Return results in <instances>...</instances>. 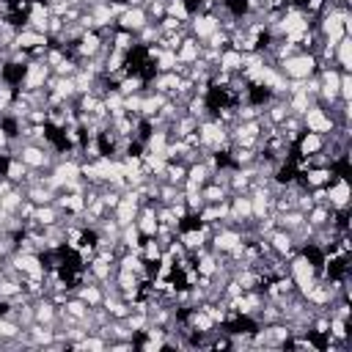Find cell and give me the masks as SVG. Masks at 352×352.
I'll return each mask as SVG.
<instances>
[{
    "label": "cell",
    "instance_id": "obj_11",
    "mask_svg": "<svg viewBox=\"0 0 352 352\" xmlns=\"http://www.w3.org/2000/svg\"><path fill=\"white\" fill-rule=\"evenodd\" d=\"M116 91L121 94V96H129V94H143L146 91V80L140 77V74H126L118 85H116Z\"/></svg>",
    "mask_w": 352,
    "mask_h": 352
},
{
    "label": "cell",
    "instance_id": "obj_4",
    "mask_svg": "<svg viewBox=\"0 0 352 352\" xmlns=\"http://www.w3.org/2000/svg\"><path fill=\"white\" fill-rule=\"evenodd\" d=\"M264 239H267V242H270V248H272L280 258H286V261H289L294 253H300V250H297V245H294V236H292L289 231H283V228H272Z\"/></svg>",
    "mask_w": 352,
    "mask_h": 352
},
{
    "label": "cell",
    "instance_id": "obj_14",
    "mask_svg": "<svg viewBox=\"0 0 352 352\" xmlns=\"http://www.w3.org/2000/svg\"><path fill=\"white\" fill-rule=\"evenodd\" d=\"M165 14L179 19V22H190V11H187V0H165Z\"/></svg>",
    "mask_w": 352,
    "mask_h": 352
},
{
    "label": "cell",
    "instance_id": "obj_9",
    "mask_svg": "<svg viewBox=\"0 0 352 352\" xmlns=\"http://www.w3.org/2000/svg\"><path fill=\"white\" fill-rule=\"evenodd\" d=\"M198 55H201V41L192 38V36H187V38L179 44V50H176V58H179V63H184V66H190L192 60H198Z\"/></svg>",
    "mask_w": 352,
    "mask_h": 352
},
{
    "label": "cell",
    "instance_id": "obj_6",
    "mask_svg": "<svg viewBox=\"0 0 352 352\" xmlns=\"http://www.w3.org/2000/svg\"><path fill=\"white\" fill-rule=\"evenodd\" d=\"M143 25H148V16H146V8H124V14L116 16V28L121 30H129V33H138Z\"/></svg>",
    "mask_w": 352,
    "mask_h": 352
},
{
    "label": "cell",
    "instance_id": "obj_7",
    "mask_svg": "<svg viewBox=\"0 0 352 352\" xmlns=\"http://www.w3.org/2000/svg\"><path fill=\"white\" fill-rule=\"evenodd\" d=\"M336 58H333V66L341 69V72H352V36H344L336 41Z\"/></svg>",
    "mask_w": 352,
    "mask_h": 352
},
{
    "label": "cell",
    "instance_id": "obj_5",
    "mask_svg": "<svg viewBox=\"0 0 352 352\" xmlns=\"http://www.w3.org/2000/svg\"><path fill=\"white\" fill-rule=\"evenodd\" d=\"M319 151H324V135L302 129V135L294 140V154L297 157H314Z\"/></svg>",
    "mask_w": 352,
    "mask_h": 352
},
{
    "label": "cell",
    "instance_id": "obj_2",
    "mask_svg": "<svg viewBox=\"0 0 352 352\" xmlns=\"http://www.w3.org/2000/svg\"><path fill=\"white\" fill-rule=\"evenodd\" d=\"M302 126L308 129V132H319V135H330L333 129H336V121H333V116L316 102V104H311L305 113H302Z\"/></svg>",
    "mask_w": 352,
    "mask_h": 352
},
{
    "label": "cell",
    "instance_id": "obj_3",
    "mask_svg": "<svg viewBox=\"0 0 352 352\" xmlns=\"http://www.w3.org/2000/svg\"><path fill=\"white\" fill-rule=\"evenodd\" d=\"M324 192H327V206H330V209H344V206H349L352 190H349V179H346V176H333V179L324 184Z\"/></svg>",
    "mask_w": 352,
    "mask_h": 352
},
{
    "label": "cell",
    "instance_id": "obj_12",
    "mask_svg": "<svg viewBox=\"0 0 352 352\" xmlns=\"http://www.w3.org/2000/svg\"><path fill=\"white\" fill-rule=\"evenodd\" d=\"M168 140H170L168 129H151V135H148L146 143H143V151H157V154H162L165 146H168Z\"/></svg>",
    "mask_w": 352,
    "mask_h": 352
},
{
    "label": "cell",
    "instance_id": "obj_16",
    "mask_svg": "<svg viewBox=\"0 0 352 352\" xmlns=\"http://www.w3.org/2000/svg\"><path fill=\"white\" fill-rule=\"evenodd\" d=\"M201 6H204V11H209L212 6H217V3H223V0H198Z\"/></svg>",
    "mask_w": 352,
    "mask_h": 352
},
{
    "label": "cell",
    "instance_id": "obj_10",
    "mask_svg": "<svg viewBox=\"0 0 352 352\" xmlns=\"http://www.w3.org/2000/svg\"><path fill=\"white\" fill-rule=\"evenodd\" d=\"M162 182H168V184H176V187H182L184 184V179H187V165L184 162H168L165 165V170H162V176H160Z\"/></svg>",
    "mask_w": 352,
    "mask_h": 352
},
{
    "label": "cell",
    "instance_id": "obj_13",
    "mask_svg": "<svg viewBox=\"0 0 352 352\" xmlns=\"http://www.w3.org/2000/svg\"><path fill=\"white\" fill-rule=\"evenodd\" d=\"M201 198H204V204H220V201L228 198V190L220 187V184H214V182H206L201 187Z\"/></svg>",
    "mask_w": 352,
    "mask_h": 352
},
{
    "label": "cell",
    "instance_id": "obj_8",
    "mask_svg": "<svg viewBox=\"0 0 352 352\" xmlns=\"http://www.w3.org/2000/svg\"><path fill=\"white\" fill-rule=\"evenodd\" d=\"M242 60H245V52H239V50H234V47H226V50L220 52V58H217V66H220L223 72L239 74V72H242Z\"/></svg>",
    "mask_w": 352,
    "mask_h": 352
},
{
    "label": "cell",
    "instance_id": "obj_1",
    "mask_svg": "<svg viewBox=\"0 0 352 352\" xmlns=\"http://www.w3.org/2000/svg\"><path fill=\"white\" fill-rule=\"evenodd\" d=\"M275 66H278V72H280L286 80H305V77L316 74V69H319L314 52H294V55L278 60Z\"/></svg>",
    "mask_w": 352,
    "mask_h": 352
},
{
    "label": "cell",
    "instance_id": "obj_15",
    "mask_svg": "<svg viewBox=\"0 0 352 352\" xmlns=\"http://www.w3.org/2000/svg\"><path fill=\"white\" fill-rule=\"evenodd\" d=\"M154 66H157V72H176L179 69V58H176V52L162 50V55L154 60Z\"/></svg>",
    "mask_w": 352,
    "mask_h": 352
}]
</instances>
